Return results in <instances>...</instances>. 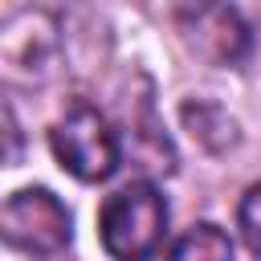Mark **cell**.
Segmentation results:
<instances>
[{
    "label": "cell",
    "mask_w": 261,
    "mask_h": 261,
    "mask_svg": "<svg viewBox=\"0 0 261 261\" xmlns=\"http://www.w3.org/2000/svg\"><path fill=\"white\" fill-rule=\"evenodd\" d=\"M98 237L110 261H151L167 237V200L151 179H130L106 196Z\"/></svg>",
    "instance_id": "cell-1"
},
{
    "label": "cell",
    "mask_w": 261,
    "mask_h": 261,
    "mask_svg": "<svg viewBox=\"0 0 261 261\" xmlns=\"http://www.w3.org/2000/svg\"><path fill=\"white\" fill-rule=\"evenodd\" d=\"M69 237L73 216L49 188H20L0 204V245L20 257L49 261L69 245Z\"/></svg>",
    "instance_id": "cell-4"
},
{
    "label": "cell",
    "mask_w": 261,
    "mask_h": 261,
    "mask_svg": "<svg viewBox=\"0 0 261 261\" xmlns=\"http://www.w3.org/2000/svg\"><path fill=\"white\" fill-rule=\"evenodd\" d=\"M237 228H241L245 245L261 257V184H253L241 196V204H237Z\"/></svg>",
    "instance_id": "cell-8"
},
{
    "label": "cell",
    "mask_w": 261,
    "mask_h": 261,
    "mask_svg": "<svg viewBox=\"0 0 261 261\" xmlns=\"http://www.w3.org/2000/svg\"><path fill=\"white\" fill-rule=\"evenodd\" d=\"M179 29L188 45L212 65H241L249 53V24L228 4H196L179 8Z\"/></svg>",
    "instance_id": "cell-5"
},
{
    "label": "cell",
    "mask_w": 261,
    "mask_h": 261,
    "mask_svg": "<svg viewBox=\"0 0 261 261\" xmlns=\"http://www.w3.org/2000/svg\"><path fill=\"white\" fill-rule=\"evenodd\" d=\"M167 261H232V241L220 224L200 220V224L184 228V237L171 245Z\"/></svg>",
    "instance_id": "cell-7"
},
{
    "label": "cell",
    "mask_w": 261,
    "mask_h": 261,
    "mask_svg": "<svg viewBox=\"0 0 261 261\" xmlns=\"http://www.w3.org/2000/svg\"><path fill=\"white\" fill-rule=\"evenodd\" d=\"M49 147L57 155V163L82 179V184H102L118 171L122 147H118V130L106 122V114L90 102H73L53 126H49Z\"/></svg>",
    "instance_id": "cell-3"
},
{
    "label": "cell",
    "mask_w": 261,
    "mask_h": 261,
    "mask_svg": "<svg viewBox=\"0 0 261 261\" xmlns=\"http://www.w3.org/2000/svg\"><path fill=\"white\" fill-rule=\"evenodd\" d=\"M184 126L192 130V139L200 143V147H208V151H228L232 143H237V122L220 110V106H212V102H184Z\"/></svg>",
    "instance_id": "cell-6"
},
{
    "label": "cell",
    "mask_w": 261,
    "mask_h": 261,
    "mask_svg": "<svg viewBox=\"0 0 261 261\" xmlns=\"http://www.w3.org/2000/svg\"><path fill=\"white\" fill-rule=\"evenodd\" d=\"M24 159V130L12 114V106L0 98V167H16Z\"/></svg>",
    "instance_id": "cell-9"
},
{
    "label": "cell",
    "mask_w": 261,
    "mask_h": 261,
    "mask_svg": "<svg viewBox=\"0 0 261 261\" xmlns=\"http://www.w3.org/2000/svg\"><path fill=\"white\" fill-rule=\"evenodd\" d=\"M61 69V20L49 8L0 16V86L41 90Z\"/></svg>",
    "instance_id": "cell-2"
}]
</instances>
